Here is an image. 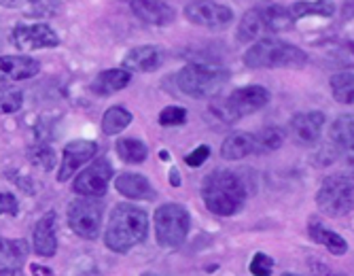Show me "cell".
Returning a JSON list of instances; mask_svg holds the SVG:
<instances>
[{
  "label": "cell",
  "instance_id": "obj_2",
  "mask_svg": "<svg viewBox=\"0 0 354 276\" xmlns=\"http://www.w3.org/2000/svg\"><path fill=\"white\" fill-rule=\"evenodd\" d=\"M149 234V217L138 206L117 204L111 212V219L106 226L104 242L115 253H127L136 244L147 240Z\"/></svg>",
  "mask_w": 354,
  "mask_h": 276
},
{
  "label": "cell",
  "instance_id": "obj_26",
  "mask_svg": "<svg viewBox=\"0 0 354 276\" xmlns=\"http://www.w3.org/2000/svg\"><path fill=\"white\" fill-rule=\"evenodd\" d=\"M115 151L125 164H142L149 156V147L140 138H119Z\"/></svg>",
  "mask_w": 354,
  "mask_h": 276
},
{
  "label": "cell",
  "instance_id": "obj_13",
  "mask_svg": "<svg viewBox=\"0 0 354 276\" xmlns=\"http://www.w3.org/2000/svg\"><path fill=\"white\" fill-rule=\"evenodd\" d=\"M95 153H98V145L93 140H73L64 147L62 151V166L57 172V181L64 183L68 181L83 164H87Z\"/></svg>",
  "mask_w": 354,
  "mask_h": 276
},
{
  "label": "cell",
  "instance_id": "obj_30",
  "mask_svg": "<svg viewBox=\"0 0 354 276\" xmlns=\"http://www.w3.org/2000/svg\"><path fill=\"white\" fill-rule=\"evenodd\" d=\"M284 142V132L276 126H270L254 136V151H276Z\"/></svg>",
  "mask_w": 354,
  "mask_h": 276
},
{
  "label": "cell",
  "instance_id": "obj_3",
  "mask_svg": "<svg viewBox=\"0 0 354 276\" xmlns=\"http://www.w3.org/2000/svg\"><path fill=\"white\" fill-rule=\"evenodd\" d=\"M308 62V55L297 45L266 37L257 41L244 53V64L248 68H299Z\"/></svg>",
  "mask_w": 354,
  "mask_h": 276
},
{
  "label": "cell",
  "instance_id": "obj_5",
  "mask_svg": "<svg viewBox=\"0 0 354 276\" xmlns=\"http://www.w3.org/2000/svg\"><path fill=\"white\" fill-rule=\"evenodd\" d=\"M230 71L212 64H189L176 75V85L191 98H210L230 81Z\"/></svg>",
  "mask_w": 354,
  "mask_h": 276
},
{
  "label": "cell",
  "instance_id": "obj_16",
  "mask_svg": "<svg viewBox=\"0 0 354 276\" xmlns=\"http://www.w3.org/2000/svg\"><path fill=\"white\" fill-rule=\"evenodd\" d=\"M162 64H164V49L157 45L134 47L123 57V68L136 73H153Z\"/></svg>",
  "mask_w": 354,
  "mask_h": 276
},
{
  "label": "cell",
  "instance_id": "obj_27",
  "mask_svg": "<svg viewBox=\"0 0 354 276\" xmlns=\"http://www.w3.org/2000/svg\"><path fill=\"white\" fill-rule=\"evenodd\" d=\"M132 119L134 117H132V113L127 111V109H123V107H111L104 113V117H102V130H104V134L115 136V134L123 132L127 126H130Z\"/></svg>",
  "mask_w": 354,
  "mask_h": 276
},
{
  "label": "cell",
  "instance_id": "obj_17",
  "mask_svg": "<svg viewBox=\"0 0 354 276\" xmlns=\"http://www.w3.org/2000/svg\"><path fill=\"white\" fill-rule=\"evenodd\" d=\"M115 190L130 200H153L155 198L151 181L136 172H121L115 178Z\"/></svg>",
  "mask_w": 354,
  "mask_h": 276
},
{
  "label": "cell",
  "instance_id": "obj_35",
  "mask_svg": "<svg viewBox=\"0 0 354 276\" xmlns=\"http://www.w3.org/2000/svg\"><path fill=\"white\" fill-rule=\"evenodd\" d=\"M208 156H210V147L208 145H200L198 149H193L189 156H185V164L191 166V168H198V166H202L208 160Z\"/></svg>",
  "mask_w": 354,
  "mask_h": 276
},
{
  "label": "cell",
  "instance_id": "obj_25",
  "mask_svg": "<svg viewBox=\"0 0 354 276\" xmlns=\"http://www.w3.org/2000/svg\"><path fill=\"white\" fill-rule=\"evenodd\" d=\"M288 13L293 15V19H304L310 15L333 17L335 7L331 0H297V3H293V7L288 9Z\"/></svg>",
  "mask_w": 354,
  "mask_h": 276
},
{
  "label": "cell",
  "instance_id": "obj_20",
  "mask_svg": "<svg viewBox=\"0 0 354 276\" xmlns=\"http://www.w3.org/2000/svg\"><path fill=\"white\" fill-rule=\"evenodd\" d=\"M259 9V15L268 28V35H278V33H284V30H291L295 19L293 15L288 13L286 7H280V5H274V3H266Z\"/></svg>",
  "mask_w": 354,
  "mask_h": 276
},
{
  "label": "cell",
  "instance_id": "obj_38",
  "mask_svg": "<svg viewBox=\"0 0 354 276\" xmlns=\"http://www.w3.org/2000/svg\"><path fill=\"white\" fill-rule=\"evenodd\" d=\"M170 178H172V185H180V178H178V174H176V170H172V174H170Z\"/></svg>",
  "mask_w": 354,
  "mask_h": 276
},
{
  "label": "cell",
  "instance_id": "obj_19",
  "mask_svg": "<svg viewBox=\"0 0 354 276\" xmlns=\"http://www.w3.org/2000/svg\"><path fill=\"white\" fill-rule=\"evenodd\" d=\"M308 234H310V238H312L316 244H323V247H325L331 255H346V251H348V242H346L339 234H335V232H331L329 228H325L318 219H310V223H308Z\"/></svg>",
  "mask_w": 354,
  "mask_h": 276
},
{
  "label": "cell",
  "instance_id": "obj_18",
  "mask_svg": "<svg viewBox=\"0 0 354 276\" xmlns=\"http://www.w3.org/2000/svg\"><path fill=\"white\" fill-rule=\"evenodd\" d=\"M35 251L41 257H53L57 251V238H55V214L49 212L43 219H39L35 228Z\"/></svg>",
  "mask_w": 354,
  "mask_h": 276
},
{
  "label": "cell",
  "instance_id": "obj_4",
  "mask_svg": "<svg viewBox=\"0 0 354 276\" xmlns=\"http://www.w3.org/2000/svg\"><path fill=\"white\" fill-rule=\"evenodd\" d=\"M270 102V91L261 85H244L234 89L230 96L218 98L212 102V113L223 124H234V121L261 111Z\"/></svg>",
  "mask_w": 354,
  "mask_h": 276
},
{
  "label": "cell",
  "instance_id": "obj_6",
  "mask_svg": "<svg viewBox=\"0 0 354 276\" xmlns=\"http://www.w3.org/2000/svg\"><path fill=\"white\" fill-rule=\"evenodd\" d=\"M191 228V217L180 204H164L155 210V234L157 242L166 249H176L185 242Z\"/></svg>",
  "mask_w": 354,
  "mask_h": 276
},
{
  "label": "cell",
  "instance_id": "obj_22",
  "mask_svg": "<svg viewBox=\"0 0 354 276\" xmlns=\"http://www.w3.org/2000/svg\"><path fill=\"white\" fill-rule=\"evenodd\" d=\"M254 153V136L248 132H234L221 145V156L225 160H242Z\"/></svg>",
  "mask_w": 354,
  "mask_h": 276
},
{
  "label": "cell",
  "instance_id": "obj_23",
  "mask_svg": "<svg viewBox=\"0 0 354 276\" xmlns=\"http://www.w3.org/2000/svg\"><path fill=\"white\" fill-rule=\"evenodd\" d=\"M266 35H268V28L259 15V9L254 7V9L246 11L238 24V41L240 43H250V41L257 43V41L266 39Z\"/></svg>",
  "mask_w": 354,
  "mask_h": 276
},
{
  "label": "cell",
  "instance_id": "obj_40",
  "mask_svg": "<svg viewBox=\"0 0 354 276\" xmlns=\"http://www.w3.org/2000/svg\"><path fill=\"white\" fill-rule=\"evenodd\" d=\"M282 276H297V274H291V272H288V274H282Z\"/></svg>",
  "mask_w": 354,
  "mask_h": 276
},
{
  "label": "cell",
  "instance_id": "obj_14",
  "mask_svg": "<svg viewBox=\"0 0 354 276\" xmlns=\"http://www.w3.org/2000/svg\"><path fill=\"white\" fill-rule=\"evenodd\" d=\"M132 13L149 26H170L176 17L174 9L164 0H127Z\"/></svg>",
  "mask_w": 354,
  "mask_h": 276
},
{
  "label": "cell",
  "instance_id": "obj_32",
  "mask_svg": "<svg viewBox=\"0 0 354 276\" xmlns=\"http://www.w3.org/2000/svg\"><path fill=\"white\" fill-rule=\"evenodd\" d=\"M187 121V111L183 107H166L159 113V124L162 126H183Z\"/></svg>",
  "mask_w": 354,
  "mask_h": 276
},
{
  "label": "cell",
  "instance_id": "obj_29",
  "mask_svg": "<svg viewBox=\"0 0 354 276\" xmlns=\"http://www.w3.org/2000/svg\"><path fill=\"white\" fill-rule=\"evenodd\" d=\"M26 242L21 240H5L0 238V266L15 268L26 257Z\"/></svg>",
  "mask_w": 354,
  "mask_h": 276
},
{
  "label": "cell",
  "instance_id": "obj_33",
  "mask_svg": "<svg viewBox=\"0 0 354 276\" xmlns=\"http://www.w3.org/2000/svg\"><path fill=\"white\" fill-rule=\"evenodd\" d=\"M30 160H32V164H37L43 170H51L53 164H55V156H53V151L49 147H37V149H32L30 151Z\"/></svg>",
  "mask_w": 354,
  "mask_h": 276
},
{
  "label": "cell",
  "instance_id": "obj_31",
  "mask_svg": "<svg viewBox=\"0 0 354 276\" xmlns=\"http://www.w3.org/2000/svg\"><path fill=\"white\" fill-rule=\"evenodd\" d=\"M24 104V94L17 87H0V115H11L17 113Z\"/></svg>",
  "mask_w": 354,
  "mask_h": 276
},
{
  "label": "cell",
  "instance_id": "obj_11",
  "mask_svg": "<svg viewBox=\"0 0 354 276\" xmlns=\"http://www.w3.org/2000/svg\"><path fill=\"white\" fill-rule=\"evenodd\" d=\"M11 41L19 51H35L59 45V37L47 24H19L13 28Z\"/></svg>",
  "mask_w": 354,
  "mask_h": 276
},
{
  "label": "cell",
  "instance_id": "obj_24",
  "mask_svg": "<svg viewBox=\"0 0 354 276\" xmlns=\"http://www.w3.org/2000/svg\"><path fill=\"white\" fill-rule=\"evenodd\" d=\"M354 119L352 115H342L329 130V140L337 151H352L354 145Z\"/></svg>",
  "mask_w": 354,
  "mask_h": 276
},
{
  "label": "cell",
  "instance_id": "obj_1",
  "mask_svg": "<svg viewBox=\"0 0 354 276\" xmlns=\"http://www.w3.org/2000/svg\"><path fill=\"white\" fill-rule=\"evenodd\" d=\"M202 198L210 212L218 217H232L246 202V185L232 170H212L202 183Z\"/></svg>",
  "mask_w": 354,
  "mask_h": 276
},
{
  "label": "cell",
  "instance_id": "obj_34",
  "mask_svg": "<svg viewBox=\"0 0 354 276\" xmlns=\"http://www.w3.org/2000/svg\"><path fill=\"white\" fill-rule=\"evenodd\" d=\"M248 268H250V274L254 276H270L274 270V259L266 253H257Z\"/></svg>",
  "mask_w": 354,
  "mask_h": 276
},
{
  "label": "cell",
  "instance_id": "obj_7",
  "mask_svg": "<svg viewBox=\"0 0 354 276\" xmlns=\"http://www.w3.org/2000/svg\"><path fill=\"white\" fill-rule=\"evenodd\" d=\"M352 176L348 174H331L323 181L318 194L316 204L329 217H344L352 210L354 204V190H352Z\"/></svg>",
  "mask_w": 354,
  "mask_h": 276
},
{
  "label": "cell",
  "instance_id": "obj_12",
  "mask_svg": "<svg viewBox=\"0 0 354 276\" xmlns=\"http://www.w3.org/2000/svg\"><path fill=\"white\" fill-rule=\"evenodd\" d=\"M323 130H325V115L320 111L297 113L288 121V136L293 138L295 145H301V147L318 145L320 136H323Z\"/></svg>",
  "mask_w": 354,
  "mask_h": 276
},
{
  "label": "cell",
  "instance_id": "obj_39",
  "mask_svg": "<svg viewBox=\"0 0 354 276\" xmlns=\"http://www.w3.org/2000/svg\"><path fill=\"white\" fill-rule=\"evenodd\" d=\"M159 158H162L164 162H168L170 160V153L168 151H159Z\"/></svg>",
  "mask_w": 354,
  "mask_h": 276
},
{
  "label": "cell",
  "instance_id": "obj_41",
  "mask_svg": "<svg viewBox=\"0 0 354 276\" xmlns=\"http://www.w3.org/2000/svg\"><path fill=\"white\" fill-rule=\"evenodd\" d=\"M331 276H344V274H331Z\"/></svg>",
  "mask_w": 354,
  "mask_h": 276
},
{
  "label": "cell",
  "instance_id": "obj_42",
  "mask_svg": "<svg viewBox=\"0 0 354 276\" xmlns=\"http://www.w3.org/2000/svg\"><path fill=\"white\" fill-rule=\"evenodd\" d=\"M142 276H155V274H142Z\"/></svg>",
  "mask_w": 354,
  "mask_h": 276
},
{
  "label": "cell",
  "instance_id": "obj_28",
  "mask_svg": "<svg viewBox=\"0 0 354 276\" xmlns=\"http://www.w3.org/2000/svg\"><path fill=\"white\" fill-rule=\"evenodd\" d=\"M331 91L333 98L339 104H352L354 102V75L352 71H344L331 77Z\"/></svg>",
  "mask_w": 354,
  "mask_h": 276
},
{
  "label": "cell",
  "instance_id": "obj_15",
  "mask_svg": "<svg viewBox=\"0 0 354 276\" xmlns=\"http://www.w3.org/2000/svg\"><path fill=\"white\" fill-rule=\"evenodd\" d=\"M41 64L30 55H0V83L26 81L39 75Z\"/></svg>",
  "mask_w": 354,
  "mask_h": 276
},
{
  "label": "cell",
  "instance_id": "obj_37",
  "mask_svg": "<svg viewBox=\"0 0 354 276\" xmlns=\"http://www.w3.org/2000/svg\"><path fill=\"white\" fill-rule=\"evenodd\" d=\"M0 276H15V268H0Z\"/></svg>",
  "mask_w": 354,
  "mask_h": 276
},
{
  "label": "cell",
  "instance_id": "obj_9",
  "mask_svg": "<svg viewBox=\"0 0 354 276\" xmlns=\"http://www.w3.org/2000/svg\"><path fill=\"white\" fill-rule=\"evenodd\" d=\"M185 17L196 26L221 30L234 21V11L225 5L214 3V0H191L185 7Z\"/></svg>",
  "mask_w": 354,
  "mask_h": 276
},
{
  "label": "cell",
  "instance_id": "obj_21",
  "mask_svg": "<svg viewBox=\"0 0 354 276\" xmlns=\"http://www.w3.org/2000/svg\"><path fill=\"white\" fill-rule=\"evenodd\" d=\"M132 81V73L125 71V68H109V71H102L98 77H95L91 89L95 94L100 96H109L113 91H121L123 87H127Z\"/></svg>",
  "mask_w": 354,
  "mask_h": 276
},
{
  "label": "cell",
  "instance_id": "obj_8",
  "mask_svg": "<svg viewBox=\"0 0 354 276\" xmlns=\"http://www.w3.org/2000/svg\"><path fill=\"white\" fill-rule=\"evenodd\" d=\"M102 212L104 206L95 198H79L68 208V223L73 232L85 240H95L102 228Z\"/></svg>",
  "mask_w": 354,
  "mask_h": 276
},
{
  "label": "cell",
  "instance_id": "obj_36",
  "mask_svg": "<svg viewBox=\"0 0 354 276\" xmlns=\"http://www.w3.org/2000/svg\"><path fill=\"white\" fill-rule=\"evenodd\" d=\"M17 212V200L13 194L3 192L0 194V214H15Z\"/></svg>",
  "mask_w": 354,
  "mask_h": 276
},
{
  "label": "cell",
  "instance_id": "obj_10",
  "mask_svg": "<svg viewBox=\"0 0 354 276\" xmlns=\"http://www.w3.org/2000/svg\"><path fill=\"white\" fill-rule=\"evenodd\" d=\"M113 178V166L106 158H98L91 166H87L75 178V192L85 198H98L104 196L109 190V183Z\"/></svg>",
  "mask_w": 354,
  "mask_h": 276
}]
</instances>
